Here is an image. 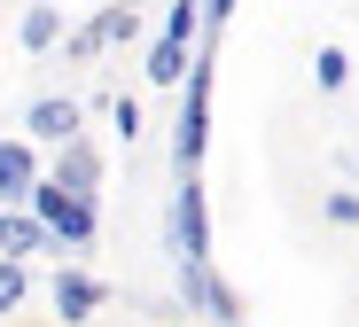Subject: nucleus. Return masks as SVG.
I'll use <instances>...</instances> for the list:
<instances>
[{"mask_svg":"<svg viewBox=\"0 0 359 327\" xmlns=\"http://www.w3.org/2000/svg\"><path fill=\"white\" fill-rule=\"evenodd\" d=\"M32 195V218L47 226V234H63V242H94V203H86V195H63V187H55V179H32L24 187Z\"/></svg>","mask_w":359,"mask_h":327,"instance_id":"f257e3e1","label":"nucleus"},{"mask_svg":"<svg viewBox=\"0 0 359 327\" xmlns=\"http://www.w3.org/2000/svg\"><path fill=\"white\" fill-rule=\"evenodd\" d=\"M203 109H211V71L188 78V109H180V133H172V164H180V172L203 164Z\"/></svg>","mask_w":359,"mask_h":327,"instance_id":"f03ea898","label":"nucleus"},{"mask_svg":"<svg viewBox=\"0 0 359 327\" xmlns=\"http://www.w3.org/2000/svg\"><path fill=\"white\" fill-rule=\"evenodd\" d=\"M24 133H32V141H79V102H71V94L32 102V109H24Z\"/></svg>","mask_w":359,"mask_h":327,"instance_id":"7ed1b4c3","label":"nucleus"},{"mask_svg":"<svg viewBox=\"0 0 359 327\" xmlns=\"http://www.w3.org/2000/svg\"><path fill=\"white\" fill-rule=\"evenodd\" d=\"M94 304H109V288L94 273H55V312H63V327H79Z\"/></svg>","mask_w":359,"mask_h":327,"instance_id":"20e7f679","label":"nucleus"},{"mask_svg":"<svg viewBox=\"0 0 359 327\" xmlns=\"http://www.w3.org/2000/svg\"><path fill=\"white\" fill-rule=\"evenodd\" d=\"M180 257H211V234H203V187H196V172H180Z\"/></svg>","mask_w":359,"mask_h":327,"instance_id":"39448f33","label":"nucleus"},{"mask_svg":"<svg viewBox=\"0 0 359 327\" xmlns=\"http://www.w3.org/2000/svg\"><path fill=\"white\" fill-rule=\"evenodd\" d=\"M94 179H102V164H94V148H79V141H63V164H55V187H63V195H86V203H94Z\"/></svg>","mask_w":359,"mask_h":327,"instance_id":"423d86ee","label":"nucleus"},{"mask_svg":"<svg viewBox=\"0 0 359 327\" xmlns=\"http://www.w3.org/2000/svg\"><path fill=\"white\" fill-rule=\"evenodd\" d=\"M180 71H188V39L164 32V39L149 47V78H156V86H180Z\"/></svg>","mask_w":359,"mask_h":327,"instance_id":"0eeeda50","label":"nucleus"},{"mask_svg":"<svg viewBox=\"0 0 359 327\" xmlns=\"http://www.w3.org/2000/svg\"><path fill=\"white\" fill-rule=\"evenodd\" d=\"M94 32H102V47H117V39H133V32H141V16H133V0H109V8L94 16Z\"/></svg>","mask_w":359,"mask_h":327,"instance_id":"6e6552de","label":"nucleus"},{"mask_svg":"<svg viewBox=\"0 0 359 327\" xmlns=\"http://www.w3.org/2000/svg\"><path fill=\"white\" fill-rule=\"evenodd\" d=\"M39 242H47V226H39V218H0V249H8V257H32Z\"/></svg>","mask_w":359,"mask_h":327,"instance_id":"1a4fd4ad","label":"nucleus"},{"mask_svg":"<svg viewBox=\"0 0 359 327\" xmlns=\"http://www.w3.org/2000/svg\"><path fill=\"white\" fill-rule=\"evenodd\" d=\"M0 187H8V195H24V187H32V148H24V141L0 148Z\"/></svg>","mask_w":359,"mask_h":327,"instance_id":"9d476101","label":"nucleus"},{"mask_svg":"<svg viewBox=\"0 0 359 327\" xmlns=\"http://www.w3.org/2000/svg\"><path fill=\"white\" fill-rule=\"evenodd\" d=\"M55 32H63V16H55V8H32V16H24V32H16V39H24V47H32V55H39V47H55Z\"/></svg>","mask_w":359,"mask_h":327,"instance_id":"9b49d317","label":"nucleus"},{"mask_svg":"<svg viewBox=\"0 0 359 327\" xmlns=\"http://www.w3.org/2000/svg\"><path fill=\"white\" fill-rule=\"evenodd\" d=\"M196 24H203V8H196V0H172V16H164V32H172V39H196Z\"/></svg>","mask_w":359,"mask_h":327,"instance_id":"f8f14e48","label":"nucleus"},{"mask_svg":"<svg viewBox=\"0 0 359 327\" xmlns=\"http://www.w3.org/2000/svg\"><path fill=\"white\" fill-rule=\"evenodd\" d=\"M16 304H24V257L0 265V312H16Z\"/></svg>","mask_w":359,"mask_h":327,"instance_id":"ddd939ff","label":"nucleus"},{"mask_svg":"<svg viewBox=\"0 0 359 327\" xmlns=\"http://www.w3.org/2000/svg\"><path fill=\"white\" fill-rule=\"evenodd\" d=\"M344 78H351V62L328 47V55H320V94H344Z\"/></svg>","mask_w":359,"mask_h":327,"instance_id":"4468645a","label":"nucleus"},{"mask_svg":"<svg viewBox=\"0 0 359 327\" xmlns=\"http://www.w3.org/2000/svg\"><path fill=\"white\" fill-rule=\"evenodd\" d=\"M94 55H102V32H94V24H86V32H71V62H94Z\"/></svg>","mask_w":359,"mask_h":327,"instance_id":"2eb2a0df","label":"nucleus"},{"mask_svg":"<svg viewBox=\"0 0 359 327\" xmlns=\"http://www.w3.org/2000/svg\"><path fill=\"white\" fill-rule=\"evenodd\" d=\"M117 133H126V141L141 133V102H133V94H117Z\"/></svg>","mask_w":359,"mask_h":327,"instance_id":"dca6fc26","label":"nucleus"},{"mask_svg":"<svg viewBox=\"0 0 359 327\" xmlns=\"http://www.w3.org/2000/svg\"><path fill=\"white\" fill-rule=\"evenodd\" d=\"M328 218L336 226H359V195H328Z\"/></svg>","mask_w":359,"mask_h":327,"instance_id":"f3484780","label":"nucleus"}]
</instances>
